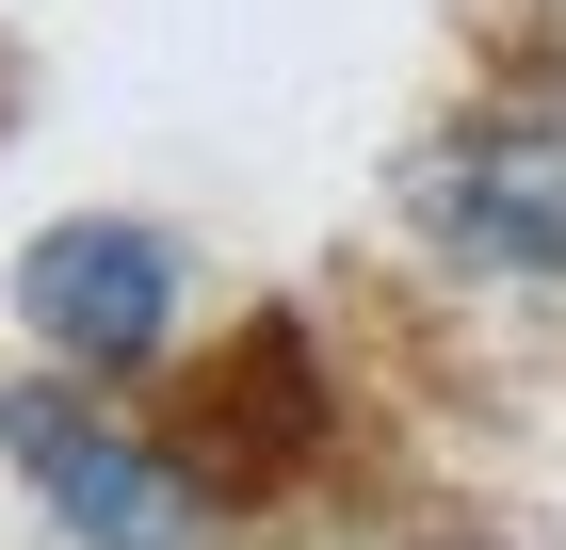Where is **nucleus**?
<instances>
[{"label":"nucleus","instance_id":"nucleus-2","mask_svg":"<svg viewBox=\"0 0 566 550\" xmlns=\"http://www.w3.org/2000/svg\"><path fill=\"white\" fill-rule=\"evenodd\" d=\"M0 469L82 550H211V486L146 437H114L97 405H65V388H0Z\"/></svg>","mask_w":566,"mask_h":550},{"label":"nucleus","instance_id":"nucleus-5","mask_svg":"<svg viewBox=\"0 0 566 550\" xmlns=\"http://www.w3.org/2000/svg\"><path fill=\"white\" fill-rule=\"evenodd\" d=\"M421 550H518V535H485V518H453V535H421Z\"/></svg>","mask_w":566,"mask_h":550},{"label":"nucleus","instance_id":"nucleus-4","mask_svg":"<svg viewBox=\"0 0 566 550\" xmlns=\"http://www.w3.org/2000/svg\"><path fill=\"white\" fill-rule=\"evenodd\" d=\"M307 454H324V356H307L292 308H260V324L195 373V405H178V469H195L211 502H243V486H292Z\"/></svg>","mask_w":566,"mask_h":550},{"label":"nucleus","instance_id":"nucleus-1","mask_svg":"<svg viewBox=\"0 0 566 550\" xmlns=\"http://www.w3.org/2000/svg\"><path fill=\"white\" fill-rule=\"evenodd\" d=\"M389 195L470 276H566V114H453L389 163Z\"/></svg>","mask_w":566,"mask_h":550},{"label":"nucleus","instance_id":"nucleus-3","mask_svg":"<svg viewBox=\"0 0 566 550\" xmlns=\"http://www.w3.org/2000/svg\"><path fill=\"white\" fill-rule=\"evenodd\" d=\"M17 324L65 356V373H146L178 340V243L130 211H65L33 227V259H17Z\"/></svg>","mask_w":566,"mask_h":550}]
</instances>
